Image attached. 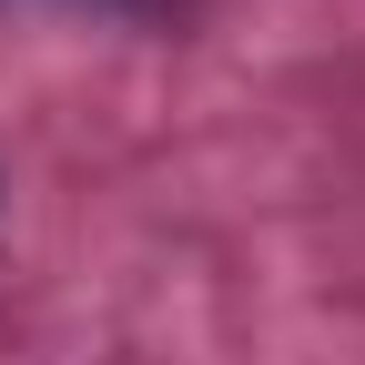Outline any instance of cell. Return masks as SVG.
Returning a JSON list of instances; mask_svg holds the SVG:
<instances>
[]
</instances>
